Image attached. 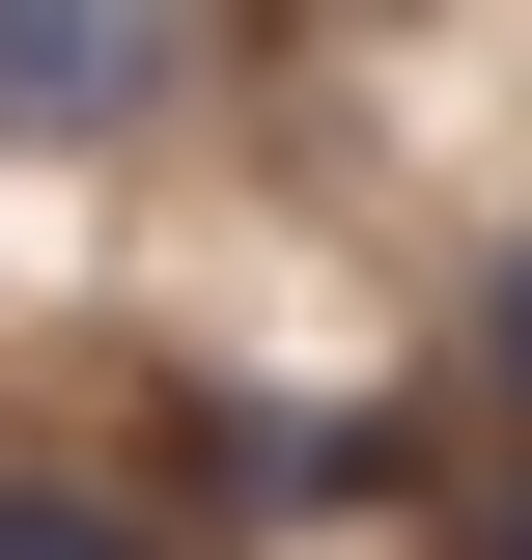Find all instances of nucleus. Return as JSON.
<instances>
[{"label": "nucleus", "mask_w": 532, "mask_h": 560, "mask_svg": "<svg viewBox=\"0 0 532 560\" xmlns=\"http://www.w3.org/2000/svg\"><path fill=\"white\" fill-rule=\"evenodd\" d=\"M169 57H197V0H0V140H113V113H169Z\"/></svg>", "instance_id": "f257e3e1"}, {"label": "nucleus", "mask_w": 532, "mask_h": 560, "mask_svg": "<svg viewBox=\"0 0 532 560\" xmlns=\"http://www.w3.org/2000/svg\"><path fill=\"white\" fill-rule=\"evenodd\" d=\"M0 560H169V533H140L113 477H0Z\"/></svg>", "instance_id": "f03ea898"}, {"label": "nucleus", "mask_w": 532, "mask_h": 560, "mask_svg": "<svg viewBox=\"0 0 532 560\" xmlns=\"http://www.w3.org/2000/svg\"><path fill=\"white\" fill-rule=\"evenodd\" d=\"M476 393L532 420V224H505V280H476Z\"/></svg>", "instance_id": "7ed1b4c3"}, {"label": "nucleus", "mask_w": 532, "mask_h": 560, "mask_svg": "<svg viewBox=\"0 0 532 560\" xmlns=\"http://www.w3.org/2000/svg\"><path fill=\"white\" fill-rule=\"evenodd\" d=\"M476 560H532V477H505V504H476Z\"/></svg>", "instance_id": "20e7f679"}]
</instances>
